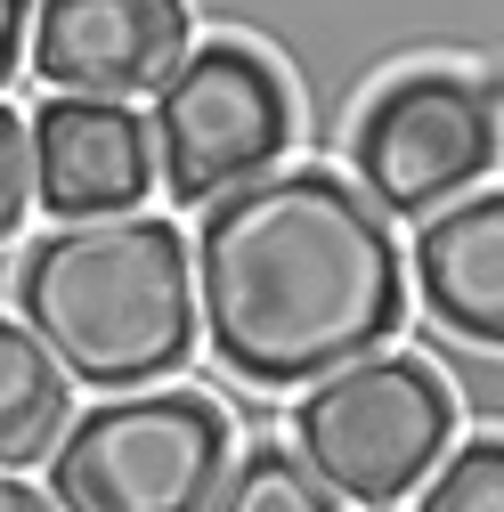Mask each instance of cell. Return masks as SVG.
<instances>
[{"instance_id": "ba28073f", "label": "cell", "mask_w": 504, "mask_h": 512, "mask_svg": "<svg viewBox=\"0 0 504 512\" xmlns=\"http://www.w3.org/2000/svg\"><path fill=\"white\" fill-rule=\"evenodd\" d=\"M155 196V139L139 106H98V98H49L33 114V204L74 228V220H131Z\"/></svg>"}, {"instance_id": "5bb4252c", "label": "cell", "mask_w": 504, "mask_h": 512, "mask_svg": "<svg viewBox=\"0 0 504 512\" xmlns=\"http://www.w3.org/2000/svg\"><path fill=\"white\" fill-rule=\"evenodd\" d=\"M25 41H33V0H0V82L25 66Z\"/></svg>"}, {"instance_id": "3957f363", "label": "cell", "mask_w": 504, "mask_h": 512, "mask_svg": "<svg viewBox=\"0 0 504 512\" xmlns=\"http://www.w3.org/2000/svg\"><path fill=\"white\" fill-rule=\"evenodd\" d=\"M285 447L358 512H399L415 488L448 464L456 447V391L439 382L431 358L374 350L358 366H334L309 382L285 415Z\"/></svg>"}, {"instance_id": "8fae6325", "label": "cell", "mask_w": 504, "mask_h": 512, "mask_svg": "<svg viewBox=\"0 0 504 512\" xmlns=\"http://www.w3.org/2000/svg\"><path fill=\"white\" fill-rule=\"evenodd\" d=\"M212 512H350V504H342L318 472H309L285 439H252L244 456L228 464Z\"/></svg>"}, {"instance_id": "9c48e42d", "label": "cell", "mask_w": 504, "mask_h": 512, "mask_svg": "<svg viewBox=\"0 0 504 512\" xmlns=\"http://www.w3.org/2000/svg\"><path fill=\"white\" fill-rule=\"evenodd\" d=\"M407 285L448 342L504 350V187H480L407 236Z\"/></svg>"}, {"instance_id": "30bf717a", "label": "cell", "mask_w": 504, "mask_h": 512, "mask_svg": "<svg viewBox=\"0 0 504 512\" xmlns=\"http://www.w3.org/2000/svg\"><path fill=\"white\" fill-rule=\"evenodd\" d=\"M66 423H74L66 366H57L17 317H0V472L49 464L57 439H66Z\"/></svg>"}, {"instance_id": "4fadbf2b", "label": "cell", "mask_w": 504, "mask_h": 512, "mask_svg": "<svg viewBox=\"0 0 504 512\" xmlns=\"http://www.w3.org/2000/svg\"><path fill=\"white\" fill-rule=\"evenodd\" d=\"M33 212V122L0 106V244H9Z\"/></svg>"}, {"instance_id": "7a4b0ae2", "label": "cell", "mask_w": 504, "mask_h": 512, "mask_svg": "<svg viewBox=\"0 0 504 512\" xmlns=\"http://www.w3.org/2000/svg\"><path fill=\"white\" fill-rule=\"evenodd\" d=\"M17 326L106 399L163 391L196 358V261L163 212L49 228L17 261Z\"/></svg>"}, {"instance_id": "277c9868", "label": "cell", "mask_w": 504, "mask_h": 512, "mask_svg": "<svg viewBox=\"0 0 504 512\" xmlns=\"http://www.w3.org/2000/svg\"><path fill=\"white\" fill-rule=\"evenodd\" d=\"M236 464V423L212 391H131L82 407L49 456L57 512H212Z\"/></svg>"}, {"instance_id": "6da1fadb", "label": "cell", "mask_w": 504, "mask_h": 512, "mask_svg": "<svg viewBox=\"0 0 504 512\" xmlns=\"http://www.w3.org/2000/svg\"><path fill=\"white\" fill-rule=\"evenodd\" d=\"M196 326L252 391H309L407 326V244L334 163H277L196 212Z\"/></svg>"}, {"instance_id": "5b68a950", "label": "cell", "mask_w": 504, "mask_h": 512, "mask_svg": "<svg viewBox=\"0 0 504 512\" xmlns=\"http://www.w3.org/2000/svg\"><path fill=\"white\" fill-rule=\"evenodd\" d=\"M342 163L383 220L423 228L431 212L480 196V179L504 163V106L464 66H407L366 90L342 131Z\"/></svg>"}, {"instance_id": "9a60e30c", "label": "cell", "mask_w": 504, "mask_h": 512, "mask_svg": "<svg viewBox=\"0 0 504 512\" xmlns=\"http://www.w3.org/2000/svg\"><path fill=\"white\" fill-rule=\"evenodd\" d=\"M0 512H57V504H49V488H25L17 472H0Z\"/></svg>"}, {"instance_id": "7c38bea8", "label": "cell", "mask_w": 504, "mask_h": 512, "mask_svg": "<svg viewBox=\"0 0 504 512\" xmlns=\"http://www.w3.org/2000/svg\"><path fill=\"white\" fill-rule=\"evenodd\" d=\"M407 512H504V431L448 447V464L415 488Z\"/></svg>"}, {"instance_id": "8992f818", "label": "cell", "mask_w": 504, "mask_h": 512, "mask_svg": "<svg viewBox=\"0 0 504 512\" xmlns=\"http://www.w3.org/2000/svg\"><path fill=\"white\" fill-rule=\"evenodd\" d=\"M293 82L277 74L269 49L252 41H196L179 57V74L155 90V187L179 212L220 204L228 187L261 179L293 155Z\"/></svg>"}, {"instance_id": "52a82bcc", "label": "cell", "mask_w": 504, "mask_h": 512, "mask_svg": "<svg viewBox=\"0 0 504 512\" xmlns=\"http://www.w3.org/2000/svg\"><path fill=\"white\" fill-rule=\"evenodd\" d=\"M187 49V0H41L25 66L49 82V98L131 106L179 74Z\"/></svg>"}]
</instances>
